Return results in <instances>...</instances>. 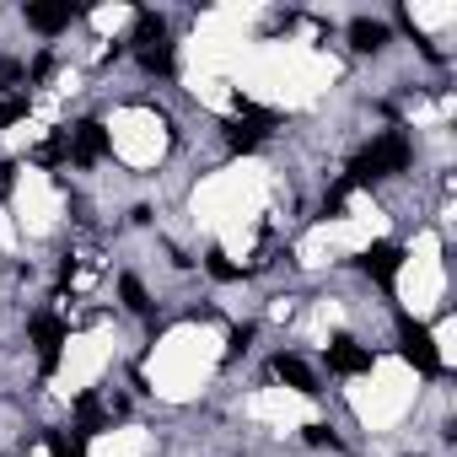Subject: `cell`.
<instances>
[{"mask_svg":"<svg viewBox=\"0 0 457 457\" xmlns=\"http://www.w3.org/2000/svg\"><path fill=\"white\" fill-rule=\"evenodd\" d=\"M103 145H108L103 124H76V135H65V156H76V162H97Z\"/></svg>","mask_w":457,"mask_h":457,"instance_id":"7c38bea8","label":"cell"},{"mask_svg":"<svg viewBox=\"0 0 457 457\" xmlns=\"http://www.w3.org/2000/svg\"><path fill=\"white\" fill-rule=\"evenodd\" d=\"M350 38H355V49H377V44L387 38V28H382V22H355Z\"/></svg>","mask_w":457,"mask_h":457,"instance_id":"d6986e66","label":"cell"},{"mask_svg":"<svg viewBox=\"0 0 457 457\" xmlns=\"http://www.w3.org/2000/svg\"><path fill=\"white\" fill-rule=\"evenodd\" d=\"M441 243L436 237H420V248L398 264V291H403V302H409V312H430L436 302H441Z\"/></svg>","mask_w":457,"mask_h":457,"instance_id":"5b68a950","label":"cell"},{"mask_svg":"<svg viewBox=\"0 0 457 457\" xmlns=\"http://www.w3.org/2000/svg\"><path fill=\"white\" fill-rule=\"evenodd\" d=\"M328 366H334V371H371V355H366L355 339H334V345H328Z\"/></svg>","mask_w":457,"mask_h":457,"instance_id":"4fadbf2b","label":"cell"},{"mask_svg":"<svg viewBox=\"0 0 457 457\" xmlns=\"http://www.w3.org/2000/svg\"><path fill=\"white\" fill-rule=\"evenodd\" d=\"M409 22H420V28H441V22H452V6H409Z\"/></svg>","mask_w":457,"mask_h":457,"instance_id":"ac0fdd59","label":"cell"},{"mask_svg":"<svg viewBox=\"0 0 457 457\" xmlns=\"http://www.w3.org/2000/svg\"><path fill=\"white\" fill-rule=\"evenodd\" d=\"M215 361H220V334L188 323V328H172V334L156 345V355H151V382H156L167 398H188V393L210 377Z\"/></svg>","mask_w":457,"mask_h":457,"instance_id":"6da1fadb","label":"cell"},{"mask_svg":"<svg viewBox=\"0 0 457 457\" xmlns=\"http://www.w3.org/2000/svg\"><path fill=\"white\" fill-rule=\"evenodd\" d=\"M135 49H140V60H145V71H167L172 65V44H167V28L162 22H140V33H135Z\"/></svg>","mask_w":457,"mask_h":457,"instance_id":"9c48e42d","label":"cell"},{"mask_svg":"<svg viewBox=\"0 0 457 457\" xmlns=\"http://www.w3.org/2000/svg\"><path fill=\"white\" fill-rule=\"evenodd\" d=\"M108 145H113L124 162L151 167V162L167 151V124H162V113H151V108H124V113L113 119V129H108Z\"/></svg>","mask_w":457,"mask_h":457,"instance_id":"3957f363","label":"cell"},{"mask_svg":"<svg viewBox=\"0 0 457 457\" xmlns=\"http://www.w3.org/2000/svg\"><path fill=\"white\" fill-rule=\"evenodd\" d=\"M398 264H403V253H398V248H382V243H377V248H366V270H371V275L393 280V275H398Z\"/></svg>","mask_w":457,"mask_h":457,"instance_id":"2e32d148","label":"cell"},{"mask_svg":"<svg viewBox=\"0 0 457 457\" xmlns=\"http://www.w3.org/2000/svg\"><path fill=\"white\" fill-rule=\"evenodd\" d=\"M253 414H259V420H275L280 430H286V425H307V420H312V398H307V393H291V387H270V393L253 398Z\"/></svg>","mask_w":457,"mask_h":457,"instance_id":"ba28073f","label":"cell"},{"mask_svg":"<svg viewBox=\"0 0 457 457\" xmlns=\"http://www.w3.org/2000/svg\"><path fill=\"white\" fill-rule=\"evenodd\" d=\"M145 430H135V425H124V430H103L97 441H92V457H145Z\"/></svg>","mask_w":457,"mask_h":457,"instance_id":"8fae6325","label":"cell"},{"mask_svg":"<svg viewBox=\"0 0 457 457\" xmlns=\"http://www.w3.org/2000/svg\"><path fill=\"white\" fill-rule=\"evenodd\" d=\"M28 457H49V446H44V452H28Z\"/></svg>","mask_w":457,"mask_h":457,"instance_id":"cb8c5ba5","label":"cell"},{"mask_svg":"<svg viewBox=\"0 0 457 457\" xmlns=\"http://www.w3.org/2000/svg\"><path fill=\"white\" fill-rule=\"evenodd\" d=\"M403 355L420 366V371H436L441 361H436V350H430V334H420V328H409V339H403Z\"/></svg>","mask_w":457,"mask_h":457,"instance_id":"5bb4252c","label":"cell"},{"mask_svg":"<svg viewBox=\"0 0 457 457\" xmlns=\"http://www.w3.org/2000/svg\"><path fill=\"white\" fill-rule=\"evenodd\" d=\"M409 371L403 366H371L366 371V382L355 387V409H361V420H371V425H387V420H398L403 409H409Z\"/></svg>","mask_w":457,"mask_h":457,"instance_id":"277c9868","label":"cell"},{"mask_svg":"<svg viewBox=\"0 0 457 457\" xmlns=\"http://www.w3.org/2000/svg\"><path fill=\"white\" fill-rule=\"evenodd\" d=\"M264 199V178L259 167H232V172H220L210 178L199 194H194V215L204 226H220V232H232V226H248L253 210Z\"/></svg>","mask_w":457,"mask_h":457,"instance_id":"7a4b0ae2","label":"cell"},{"mask_svg":"<svg viewBox=\"0 0 457 457\" xmlns=\"http://www.w3.org/2000/svg\"><path fill=\"white\" fill-rule=\"evenodd\" d=\"M108 361V339L103 334H65V350H60V387L65 393H81Z\"/></svg>","mask_w":457,"mask_h":457,"instance_id":"8992f818","label":"cell"},{"mask_svg":"<svg viewBox=\"0 0 457 457\" xmlns=\"http://www.w3.org/2000/svg\"><path fill=\"white\" fill-rule=\"evenodd\" d=\"M409 162V145H403V135H382L366 156H361V172L366 178H377V172H398Z\"/></svg>","mask_w":457,"mask_h":457,"instance_id":"30bf717a","label":"cell"},{"mask_svg":"<svg viewBox=\"0 0 457 457\" xmlns=\"http://www.w3.org/2000/svg\"><path fill=\"white\" fill-rule=\"evenodd\" d=\"M17 210H22V226H28V232H49L54 215H60L54 183H49L44 172H28V178L17 183Z\"/></svg>","mask_w":457,"mask_h":457,"instance_id":"52a82bcc","label":"cell"},{"mask_svg":"<svg viewBox=\"0 0 457 457\" xmlns=\"http://www.w3.org/2000/svg\"><path fill=\"white\" fill-rule=\"evenodd\" d=\"M12 243H17V232H12V220L0 215V248H12Z\"/></svg>","mask_w":457,"mask_h":457,"instance_id":"603a6c76","label":"cell"},{"mask_svg":"<svg viewBox=\"0 0 457 457\" xmlns=\"http://www.w3.org/2000/svg\"><path fill=\"white\" fill-rule=\"evenodd\" d=\"M49 457H81V452H76L65 436H54V441H49Z\"/></svg>","mask_w":457,"mask_h":457,"instance_id":"7402d4cb","label":"cell"},{"mask_svg":"<svg viewBox=\"0 0 457 457\" xmlns=\"http://www.w3.org/2000/svg\"><path fill=\"white\" fill-rule=\"evenodd\" d=\"M71 17H76L71 6H28V22H33V28H44V33H54V28H65Z\"/></svg>","mask_w":457,"mask_h":457,"instance_id":"e0dca14e","label":"cell"},{"mask_svg":"<svg viewBox=\"0 0 457 457\" xmlns=\"http://www.w3.org/2000/svg\"><path fill=\"white\" fill-rule=\"evenodd\" d=\"M92 22H97V33H119L129 22V12L124 6H103V12H92Z\"/></svg>","mask_w":457,"mask_h":457,"instance_id":"ffe728a7","label":"cell"},{"mask_svg":"<svg viewBox=\"0 0 457 457\" xmlns=\"http://www.w3.org/2000/svg\"><path fill=\"white\" fill-rule=\"evenodd\" d=\"M275 377H280L291 393H307V387H312V371H307L296 355H280V361H275Z\"/></svg>","mask_w":457,"mask_h":457,"instance_id":"9a60e30c","label":"cell"},{"mask_svg":"<svg viewBox=\"0 0 457 457\" xmlns=\"http://www.w3.org/2000/svg\"><path fill=\"white\" fill-rule=\"evenodd\" d=\"M124 302H129V307H135V312H145V307H151V302H145V291H140V286H135V280H124Z\"/></svg>","mask_w":457,"mask_h":457,"instance_id":"44dd1931","label":"cell"}]
</instances>
